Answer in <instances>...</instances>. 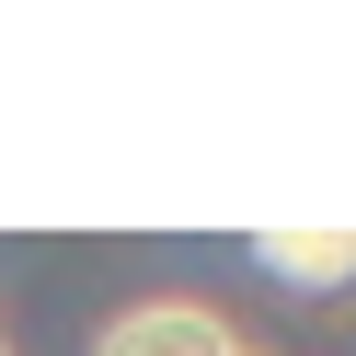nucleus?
Here are the masks:
<instances>
[{"label":"nucleus","instance_id":"1","mask_svg":"<svg viewBox=\"0 0 356 356\" xmlns=\"http://www.w3.org/2000/svg\"><path fill=\"white\" fill-rule=\"evenodd\" d=\"M92 356H241V333L218 322L207 299H138V310H115V322H104Z\"/></svg>","mask_w":356,"mask_h":356},{"label":"nucleus","instance_id":"2","mask_svg":"<svg viewBox=\"0 0 356 356\" xmlns=\"http://www.w3.org/2000/svg\"><path fill=\"white\" fill-rule=\"evenodd\" d=\"M253 253H264V276H299V287H345L356 276V230H333V241L322 230H310V241L299 230H264Z\"/></svg>","mask_w":356,"mask_h":356},{"label":"nucleus","instance_id":"3","mask_svg":"<svg viewBox=\"0 0 356 356\" xmlns=\"http://www.w3.org/2000/svg\"><path fill=\"white\" fill-rule=\"evenodd\" d=\"M0 356H12V345H0Z\"/></svg>","mask_w":356,"mask_h":356}]
</instances>
